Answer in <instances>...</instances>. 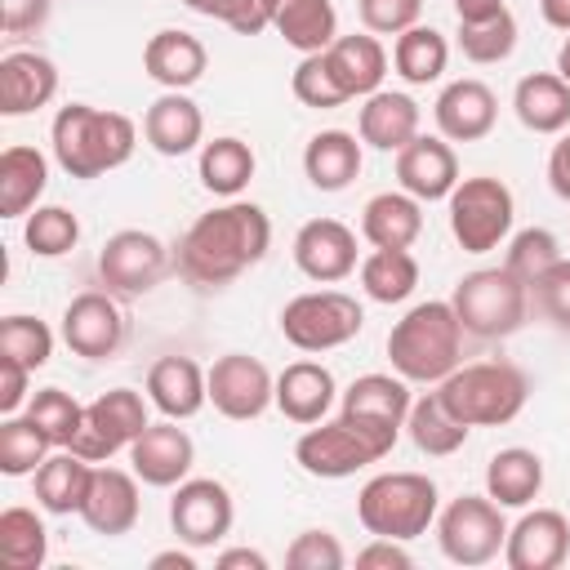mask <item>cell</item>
Masks as SVG:
<instances>
[{"label":"cell","instance_id":"cell-21","mask_svg":"<svg viewBox=\"0 0 570 570\" xmlns=\"http://www.w3.org/2000/svg\"><path fill=\"white\" fill-rule=\"evenodd\" d=\"M138 472H125V468H111V463H94V481H89V494H85V508H80V521L94 530V534H129L138 525Z\"/></svg>","mask_w":570,"mask_h":570},{"label":"cell","instance_id":"cell-25","mask_svg":"<svg viewBox=\"0 0 570 570\" xmlns=\"http://www.w3.org/2000/svg\"><path fill=\"white\" fill-rule=\"evenodd\" d=\"M334 396H338V383L321 361H289L276 374V410L298 428L330 419Z\"/></svg>","mask_w":570,"mask_h":570},{"label":"cell","instance_id":"cell-18","mask_svg":"<svg viewBox=\"0 0 570 570\" xmlns=\"http://www.w3.org/2000/svg\"><path fill=\"white\" fill-rule=\"evenodd\" d=\"M396 183L401 191H410L414 200H450V191L459 187V156L450 147V138L441 134H419L396 151Z\"/></svg>","mask_w":570,"mask_h":570},{"label":"cell","instance_id":"cell-62","mask_svg":"<svg viewBox=\"0 0 570 570\" xmlns=\"http://www.w3.org/2000/svg\"><path fill=\"white\" fill-rule=\"evenodd\" d=\"M557 76L570 85V36L561 40V49H557Z\"/></svg>","mask_w":570,"mask_h":570},{"label":"cell","instance_id":"cell-16","mask_svg":"<svg viewBox=\"0 0 570 570\" xmlns=\"http://www.w3.org/2000/svg\"><path fill=\"white\" fill-rule=\"evenodd\" d=\"M294 263L307 281L338 285L361 267L356 263V232L338 218H312L294 232Z\"/></svg>","mask_w":570,"mask_h":570},{"label":"cell","instance_id":"cell-17","mask_svg":"<svg viewBox=\"0 0 570 570\" xmlns=\"http://www.w3.org/2000/svg\"><path fill=\"white\" fill-rule=\"evenodd\" d=\"M129 463H134V472H138L142 485L174 490L178 481H187V472L196 463V445H191L187 428H178V419L147 423L134 436V445H129Z\"/></svg>","mask_w":570,"mask_h":570},{"label":"cell","instance_id":"cell-46","mask_svg":"<svg viewBox=\"0 0 570 570\" xmlns=\"http://www.w3.org/2000/svg\"><path fill=\"white\" fill-rule=\"evenodd\" d=\"M557 263H561V240H557L548 227H525V232H517V236L508 240L503 267H508L517 281H525V285H534L539 276H548Z\"/></svg>","mask_w":570,"mask_h":570},{"label":"cell","instance_id":"cell-47","mask_svg":"<svg viewBox=\"0 0 570 570\" xmlns=\"http://www.w3.org/2000/svg\"><path fill=\"white\" fill-rule=\"evenodd\" d=\"M0 356H13V361H22L27 370H40V365H49V356H53V330H49L40 316L13 312V316L0 321Z\"/></svg>","mask_w":570,"mask_h":570},{"label":"cell","instance_id":"cell-49","mask_svg":"<svg viewBox=\"0 0 570 570\" xmlns=\"http://www.w3.org/2000/svg\"><path fill=\"white\" fill-rule=\"evenodd\" d=\"M285 566L289 570H343L347 552H343V543L330 530H303L285 548Z\"/></svg>","mask_w":570,"mask_h":570},{"label":"cell","instance_id":"cell-56","mask_svg":"<svg viewBox=\"0 0 570 570\" xmlns=\"http://www.w3.org/2000/svg\"><path fill=\"white\" fill-rule=\"evenodd\" d=\"M548 187L570 205V129L552 142V151H548Z\"/></svg>","mask_w":570,"mask_h":570},{"label":"cell","instance_id":"cell-3","mask_svg":"<svg viewBox=\"0 0 570 570\" xmlns=\"http://www.w3.org/2000/svg\"><path fill=\"white\" fill-rule=\"evenodd\" d=\"M387 361L405 383H441L463 365V321L450 298L414 303L387 330Z\"/></svg>","mask_w":570,"mask_h":570},{"label":"cell","instance_id":"cell-61","mask_svg":"<svg viewBox=\"0 0 570 570\" xmlns=\"http://www.w3.org/2000/svg\"><path fill=\"white\" fill-rule=\"evenodd\" d=\"M191 13H200V18H227V9H232V0H183Z\"/></svg>","mask_w":570,"mask_h":570},{"label":"cell","instance_id":"cell-38","mask_svg":"<svg viewBox=\"0 0 570 570\" xmlns=\"http://www.w3.org/2000/svg\"><path fill=\"white\" fill-rule=\"evenodd\" d=\"M445 62H450V40L436 27L414 22L392 45V67H396V76L405 85H432V80H441L445 76Z\"/></svg>","mask_w":570,"mask_h":570},{"label":"cell","instance_id":"cell-7","mask_svg":"<svg viewBox=\"0 0 570 570\" xmlns=\"http://www.w3.org/2000/svg\"><path fill=\"white\" fill-rule=\"evenodd\" d=\"M463 334L472 338H508L530 316V285L517 281L508 267H476L450 294Z\"/></svg>","mask_w":570,"mask_h":570},{"label":"cell","instance_id":"cell-35","mask_svg":"<svg viewBox=\"0 0 570 570\" xmlns=\"http://www.w3.org/2000/svg\"><path fill=\"white\" fill-rule=\"evenodd\" d=\"M258 160H254V147L236 134H223V138H209L200 142V156H196V174H200V187L223 196V200H236L249 178H254Z\"/></svg>","mask_w":570,"mask_h":570},{"label":"cell","instance_id":"cell-6","mask_svg":"<svg viewBox=\"0 0 570 570\" xmlns=\"http://www.w3.org/2000/svg\"><path fill=\"white\" fill-rule=\"evenodd\" d=\"M436 512H441V494L436 481L423 472H379L356 494V521L365 525V534L379 539L410 543L436 525Z\"/></svg>","mask_w":570,"mask_h":570},{"label":"cell","instance_id":"cell-51","mask_svg":"<svg viewBox=\"0 0 570 570\" xmlns=\"http://www.w3.org/2000/svg\"><path fill=\"white\" fill-rule=\"evenodd\" d=\"M534 303H539V312L561 330V334H570V258H561L548 276H539L534 285Z\"/></svg>","mask_w":570,"mask_h":570},{"label":"cell","instance_id":"cell-40","mask_svg":"<svg viewBox=\"0 0 570 570\" xmlns=\"http://www.w3.org/2000/svg\"><path fill=\"white\" fill-rule=\"evenodd\" d=\"M405 432H410V441H414L423 454L445 459V454L463 450V441H468L472 428L459 423V419L445 410V401H441L436 392H423V396L410 405V414H405Z\"/></svg>","mask_w":570,"mask_h":570},{"label":"cell","instance_id":"cell-45","mask_svg":"<svg viewBox=\"0 0 570 570\" xmlns=\"http://www.w3.org/2000/svg\"><path fill=\"white\" fill-rule=\"evenodd\" d=\"M27 419L53 441V450H67L76 441L80 423H85V405L71 392H62V387H40L27 401Z\"/></svg>","mask_w":570,"mask_h":570},{"label":"cell","instance_id":"cell-41","mask_svg":"<svg viewBox=\"0 0 570 570\" xmlns=\"http://www.w3.org/2000/svg\"><path fill=\"white\" fill-rule=\"evenodd\" d=\"M49 557V530L36 508H4L0 512V561L9 570H40Z\"/></svg>","mask_w":570,"mask_h":570},{"label":"cell","instance_id":"cell-34","mask_svg":"<svg viewBox=\"0 0 570 570\" xmlns=\"http://www.w3.org/2000/svg\"><path fill=\"white\" fill-rule=\"evenodd\" d=\"M303 174L316 191H343L361 174V142L347 129H321L303 147Z\"/></svg>","mask_w":570,"mask_h":570},{"label":"cell","instance_id":"cell-59","mask_svg":"<svg viewBox=\"0 0 570 570\" xmlns=\"http://www.w3.org/2000/svg\"><path fill=\"white\" fill-rule=\"evenodd\" d=\"M539 9H543V22L548 27H557V31L570 36V0H539Z\"/></svg>","mask_w":570,"mask_h":570},{"label":"cell","instance_id":"cell-54","mask_svg":"<svg viewBox=\"0 0 570 570\" xmlns=\"http://www.w3.org/2000/svg\"><path fill=\"white\" fill-rule=\"evenodd\" d=\"M276 9H281V0H232V9H227L223 22L236 36H258V31L276 27Z\"/></svg>","mask_w":570,"mask_h":570},{"label":"cell","instance_id":"cell-30","mask_svg":"<svg viewBox=\"0 0 570 570\" xmlns=\"http://www.w3.org/2000/svg\"><path fill=\"white\" fill-rule=\"evenodd\" d=\"M31 481H36V503L45 512H53V517H71L76 512L80 517L85 494H89V481H94V463L80 459L76 450H53L31 472Z\"/></svg>","mask_w":570,"mask_h":570},{"label":"cell","instance_id":"cell-10","mask_svg":"<svg viewBox=\"0 0 570 570\" xmlns=\"http://www.w3.org/2000/svg\"><path fill=\"white\" fill-rule=\"evenodd\" d=\"M436 543L454 566H490L508 543L503 508L490 494H459L436 512Z\"/></svg>","mask_w":570,"mask_h":570},{"label":"cell","instance_id":"cell-57","mask_svg":"<svg viewBox=\"0 0 570 570\" xmlns=\"http://www.w3.org/2000/svg\"><path fill=\"white\" fill-rule=\"evenodd\" d=\"M218 570H267V557L258 548H227L214 557Z\"/></svg>","mask_w":570,"mask_h":570},{"label":"cell","instance_id":"cell-9","mask_svg":"<svg viewBox=\"0 0 570 570\" xmlns=\"http://www.w3.org/2000/svg\"><path fill=\"white\" fill-rule=\"evenodd\" d=\"M365 325V307L343 289H307L281 307V338L298 352H334Z\"/></svg>","mask_w":570,"mask_h":570},{"label":"cell","instance_id":"cell-22","mask_svg":"<svg viewBox=\"0 0 570 570\" xmlns=\"http://www.w3.org/2000/svg\"><path fill=\"white\" fill-rule=\"evenodd\" d=\"M58 94V67L53 58L36 49H9L0 58V111L4 116H31L49 107Z\"/></svg>","mask_w":570,"mask_h":570},{"label":"cell","instance_id":"cell-27","mask_svg":"<svg viewBox=\"0 0 570 570\" xmlns=\"http://www.w3.org/2000/svg\"><path fill=\"white\" fill-rule=\"evenodd\" d=\"M356 129H361L365 147L396 156L410 138H419V102L401 89H374L370 98H361Z\"/></svg>","mask_w":570,"mask_h":570},{"label":"cell","instance_id":"cell-55","mask_svg":"<svg viewBox=\"0 0 570 570\" xmlns=\"http://www.w3.org/2000/svg\"><path fill=\"white\" fill-rule=\"evenodd\" d=\"M356 566H365V570H410L414 557L405 552L401 539H379V534H374V539L356 552Z\"/></svg>","mask_w":570,"mask_h":570},{"label":"cell","instance_id":"cell-20","mask_svg":"<svg viewBox=\"0 0 570 570\" xmlns=\"http://www.w3.org/2000/svg\"><path fill=\"white\" fill-rule=\"evenodd\" d=\"M432 116H436V134L441 138H450V142H481L494 129V120H499V98H494V89L485 80L463 76V80H450L436 94Z\"/></svg>","mask_w":570,"mask_h":570},{"label":"cell","instance_id":"cell-8","mask_svg":"<svg viewBox=\"0 0 570 570\" xmlns=\"http://www.w3.org/2000/svg\"><path fill=\"white\" fill-rule=\"evenodd\" d=\"M512 218H517L512 187L494 174L459 178V187L450 191V232H454L463 254L499 249L512 236Z\"/></svg>","mask_w":570,"mask_h":570},{"label":"cell","instance_id":"cell-2","mask_svg":"<svg viewBox=\"0 0 570 570\" xmlns=\"http://www.w3.org/2000/svg\"><path fill=\"white\" fill-rule=\"evenodd\" d=\"M53 160L71 178H102L120 169L138 147V125L125 111H107L94 102H67L58 107L49 125Z\"/></svg>","mask_w":570,"mask_h":570},{"label":"cell","instance_id":"cell-24","mask_svg":"<svg viewBox=\"0 0 570 570\" xmlns=\"http://www.w3.org/2000/svg\"><path fill=\"white\" fill-rule=\"evenodd\" d=\"M147 401L165 419H191L209 401V370H200L191 356H160L147 370Z\"/></svg>","mask_w":570,"mask_h":570},{"label":"cell","instance_id":"cell-1","mask_svg":"<svg viewBox=\"0 0 570 570\" xmlns=\"http://www.w3.org/2000/svg\"><path fill=\"white\" fill-rule=\"evenodd\" d=\"M272 245V218L263 205L254 200H227L209 214H200L183 240H178V272L200 285V289H218V285H232L240 272L258 267L263 254Z\"/></svg>","mask_w":570,"mask_h":570},{"label":"cell","instance_id":"cell-60","mask_svg":"<svg viewBox=\"0 0 570 570\" xmlns=\"http://www.w3.org/2000/svg\"><path fill=\"white\" fill-rule=\"evenodd\" d=\"M165 566L196 570V557H191V552H178V548H174V552H156V557H151V570H165Z\"/></svg>","mask_w":570,"mask_h":570},{"label":"cell","instance_id":"cell-37","mask_svg":"<svg viewBox=\"0 0 570 570\" xmlns=\"http://www.w3.org/2000/svg\"><path fill=\"white\" fill-rule=\"evenodd\" d=\"M276 36L298 53H321L338 40V13L334 0H281L276 9Z\"/></svg>","mask_w":570,"mask_h":570},{"label":"cell","instance_id":"cell-50","mask_svg":"<svg viewBox=\"0 0 570 570\" xmlns=\"http://www.w3.org/2000/svg\"><path fill=\"white\" fill-rule=\"evenodd\" d=\"M356 13L365 22V31L374 36H401L419 22L423 0H356Z\"/></svg>","mask_w":570,"mask_h":570},{"label":"cell","instance_id":"cell-53","mask_svg":"<svg viewBox=\"0 0 570 570\" xmlns=\"http://www.w3.org/2000/svg\"><path fill=\"white\" fill-rule=\"evenodd\" d=\"M31 374L36 370H27L22 361L0 356V414L27 410V401H31Z\"/></svg>","mask_w":570,"mask_h":570},{"label":"cell","instance_id":"cell-39","mask_svg":"<svg viewBox=\"0 0 570 570\" xmlns=\"http://www.w3.org/2000/svg\"><path fill=\"white\" fill-rule=\"evenodd\" d=\"M361 289L374 303H405L419 289V258L410 249H370L361 258Z\"/></svg>","mask_w":570,"mask_h":570},{"label":"cell","instance_id":"cell-13","mask_svg":"<svg viewBox=\"0 0 570 570\" xmlns=\"http://www.w3.org/2000/svg\"><path fill=\"white\" fill-rule=\"evenodd\" d=\"M232 521H236V503H232V490L214 476H187L174 485V499H169V525L178 534V543L187 548H214L232 534Z\"/></svg>","mask_w":570,"mask_h":570},{"label":"cell","instance_id":"cell-44","mask_svg":"<svg viewBox=\"0 0 570 570\" xmlns=\"http://www.w3.org/2000/svg\"><path fill=\"white\" fill-rule=\"evenodd\" d=\"M22 240L36 258H62L80 240V218L67 205H36L22 223Z\"/></svg>","mask_w":570,"mask_h":570},{"label":"cell","instance_id":"cell-28","mask_svg":"<svg viewBox=\"0 0 570 570\" xmlns=\"http://www.w3.org/2000/svg\"><path fill=\"white\" fill-rule=\"evenodd\" d=\"M410 405H414V396H410V383L401 374H361L338 396V410L343 414H356V419L379 423L387 432H401L405 428Z\"/></svg>","mask_w":570,"mask_h":570},{"label":"cell","instance_id":"cell-11","mask_svg":"<svg viewBox=\"0 0 570 570\" xmlns=\"http://www.w3.org/2000/svg\"><path fill=\"white\" fill-rule=\"evenodd\" d=\"M147 396L142 392H134V387H111V392H102L98 401H89L85 405V423H80V432H76V441L67 445V450H76L80 459H89V463H111L120 450H129L134 445V436L151 423L147 419Z\"/></svg>","mask_w":570,"mask_h":570},{"label":"cell","instance_id":"cell-31","mask_svg":"<svg viewBox=\"0 0 570 570\" xmlns=\"http://www.w3.org/2000/svg\"><path fill=\"white\" fill-rule=\"evenodd\" d=\"M512 111L530 134H566L570 129V85L557 71H530L512 89Z\"/></svg>","mask_w":570,"mask_h":570},{"label":"cell","instance_id":"cell-15","mask_svg":"<svg viewBox=\"0 0 570 570\" xmlns=\"http://www.w3.org/2000/svg\"><path fill=\"white\" fill-rule=\"evenodd\" d=\"M62 343L85 361H107L125 343V312L111 289H85L62 307Z\"/></svg>","mask_w":570,"mask_h":570},{"label":"cell","instance_id":"cell-43","mask_svg":"<svg viewBox=\"0 0 570 570\" xmlns=\"http://www.w3.org/2000/svg\"><path fill=\"white\" fill-rule=\"evenodd\" d=\"M53 454V441L22 414H4L0 423V472L4 476H31Z\"/></svg>","mask_w":570,"mask_h":570},{"label":"cell","instance_id":"cell-36","mask_svg":"<svg viewBox=\"0 0 570 570\" xmlns=\"http://www.w3.org/2000/svg\"><path fill=\"white\" fill-rule=\"evenodd\" d=\"M543 490V459L525 445H508L485 463V494L499 508H525Z\"/></svg>","mask_w":570,"mask_h":570},{"label":"cell","instance_id":"cell-29","mask_svg":"<svg viewBox=\"0 0 570 570\" xmlns=\"http://www.w3.org/2000/svg\"><path fill=\"white\" fill-rule=\"evenodd\" d=\"M361 236L374 249H410L423 236V200L410 191H379L361 209Z\"/></svg>","mask_w":570,"mask_h":570},{"label":"cell","instance_id":"cell-5","mask_svg":"<svg viewBox=\"0 0 570 570\" xmlns=\"http://www.w3.org/2000/svg\"><path fill=\"white\" fill-rule=\"evenodd\" d=\"M401 432H387L379 423H365L356 414H343L338 419H321L312 423L298 441H294V459L307 476H321V481H343V476H356L361 468L379 463L392 454Z\"/></svg>","mask_w":570,"mask_h":570},{"label":"cell","instance_id":"cell-58","mask_svg":"<svg viewBox=\"0 0 570 570\" xmlns=\"http://www.w3.org/2000/svg\"><path fill=\"white\" fill-rule=\"evenodd\" d=\"M499 9H508V4H503V0H454L459 22H476V18H490V13H499Z\"/></svg>","mask_w":570,"mask_h":570},{"label":"cell","instance_id":"cell-19","mask_svg":"<svg viewBox=\"0 0 570 570\" xmlns=\"http://www.w3.org/2000/svg\"><path fill=\"white\" fill-rule=\"evenodd\" d=\"M570 557V521L557 508H534L508 525L503 561L508 570H557Z\"/></svg>","mask_w":570,"mask_h":570},{"label":"cell","instance_id":"cell-26","mask_svg":"<svg viewBox=\"0 0 570 570\" xmlns=\"http://www.w3.org/2000/svg\"><path fill=\"white\" fill-rule=\"evenodd\" d=\"M209 67V49L200 45V36L165 27L142 45V71L165 85V89H191Z\"/></svg>","mask_w":570,"mask_h":570},{"label":"cell","instance_id":"cell-32","mask_svg":"<svg viewBox=\"0 0 570 570\" xmlns=\"http://www.w3.org/2000/svg\"><path fill=\"white\" fill-rule=\"evenodd\" d=\"M338 85L347 89V98H370L374 89H383V76H387V49L374 31H352V36H338L330 49H325Z\"/></svg>","mask_w":570,"mask_h":570},{"label":"cell","instance_id":"cell-14","mask_svg":"<svg viewBox=\"0 0 570 570\" xmlns=\"http://www.w3.org/2000/svg\"><path fill=\"white\" fill-rule=\"evenodd\" d=\"M209 405L223 419L249 423L258 419L267 405H276V379L258 356L245 352H227L209 365Z\"/></svg>","mask_w":570,"mask_h":570},{"label":"cell","instance_id":"cell-4","mask_svg":"<svg viewBox=\"0 0 570 570\" xmlns=\"http://www.w3.org/2000/svg\"><path fill=\"white\" fill-rule=\"evenodd\" d=\"M445 410L468 428H503L525 410L530 379L512 361H472L436 383Z\"/></svg>","mask_w":570,"mask_h":570},{"label":"cell","instance_id":"cell-48","mask_svg":"<svg viewBox=\"0 0 570 570\" xmlns=\"http://www.w3.org/2000/svg\"><path fill=\"white\" fill-rule=\"evenodd\" d=\"M289 89H294V98H298L303 107H316V111H330V107L352 102L347 89L338 85L334 67H330V58H325V49L298 58V67H294V76H289Z\"/></svg>","mask_w":570,"mask_h":570},{"label":"cell","instance_id":"cell-33","mask_svg":"<svg viewBox=\"0 0 570 570\" xmlns=\"http://www.w3.org/2000/svg\"><path fill=\"white\" fill-rule=\"evenodd\" d=\"M49 187V160L36 147H4L0 151V218H27Z\"/></svg>","mask_w":570,"mask_h":570},{"label":"cell","instance_id":"cell-42","mask_svg":"<svg viewBox=\"0 0 570 570\" xmlns=\"http://www.w3.org/2000/svg\"><path fill=\"white\" fill-rule=\"evenodd\" d=\"M517 36H521V31H517L512 9H499V13L476 18V22H459V31H454V40H459L463 58H468V62H476V67L508 62V58H512V49H517Z\"/></svg>","mask_w":570,"mask_h":570},{"label":"cell","instance_id":"cell-52","mask_svg":"<svg viewBox=\"0 0 570 570\" xmlns=\"http://www.w3.org/2000/svg\"><path fill=\"white\" fill-rule=\"evenodd\" d=\"M53 13V0H0L4 36H36Z\"/></svg>","mask_w":570,"mask_h":570},{"label":"cell","instance_id":"cell-23","mask_svg":"<svg viewBox=\"0 0 570 570\" xmlns=\"http://www.w3.org/2000/svg\"><path fill=\"white\" fill-rule=\"evenodd\" d=\"M142 138L156 156L178 160V156H187L205 142V116L187 98V89H165L142 116Z\"/></svg>","mask_w":570,"mask_h":570},{"label":"cell","instance_id":"cell-12","mask_svg":"<svg viewBox=\"0 0 570 570\" xmlns=\"http://www.w3.org/2000/svg\"><path fill=\"white\" fill-rule=\"evenodd\" d=\"M165 272H169V249L160 236H151L142 227H125V232L107 236V245L98 249V281L116 298L151 294L165 281Z\"/></svg>","mask_w":570,"mask_h":570}]
</instances>
